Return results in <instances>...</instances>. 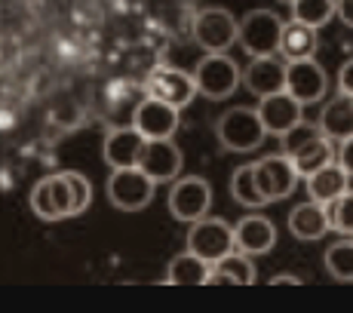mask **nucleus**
Returning a JSON list of instances; mask_svg holds the SVG:
<instances>
[{"mask_svg": "<svg viewBox=\"0 0 353 313\" xmlns=\"http://www.w3.org/2000/svg\"><path fill=\"white\" fill-rule=\"evenodd\" d=\"M283 139V154L292 160L298 179H307L310 172L323 169L325 163L335 160V151H332V139H325L323 129L314 123H304L298 120L292 129L280 135Z\"/></svg>", "mask_w": 353, "mask_h": 313, "instance_id": "f257e3e1", "label": "nucleus"}, {"mask_svg": "<svg viewBox=\"0 0 353 313\" xmlns=\"http://www.w3.org/2000/svg\"><path fill=\"white\" fill-rule=\"evenodd\" d=\"M240 80H243L240 65H236L228 52H206V56L196 62V71H194L196 92L212 101L230 99V95L236 92V86H240Z\"/></svg>", "mask_w": 353, "mask_h": 313, "instance_id": "f03ea898", "label": "nucleus"}, {"mask_svg": "<svg viewBox=\"0 0 353 313\" xmlns=\"http://www.w3.org/2000/svg\"><path fill=\"white\" fill-rule=\"evenodd\" d=\"M215 135H219L221 148L234 154H249L255 148L264 145V126L255 108H230L228 114H221V120L215 123Z\"/></svg>", "mask_w": 353, "mask_h": 313, "instance_id": "7ed1b4c3", "label": "nucleus"}, {"mask_svg": "<svg viewBox=\"0 0 353 313\" xmlns=\"http://www.w3.org/2000/svg\"><path fill=\"white\" fill-rule=\"evenodd\" d=\"M283 19L274 10H252L243 22H236V43L249 56H276L280 52Z\"/></svg>", "mask_w": 353, "mask_h": 313, "instance_id": "20e7f679", "label": "nucleus"}, {"mask_svg": "<svg viewBox=\"0 0 353 313\" xmlns=\"http://www.w3.org/2000/svg\"><path fill=\"white\" fill-rule=\"evenodd\" d=\"M154 188H157V181L148 179L139 166H120L108 179V200L120 212H141L154 200Z\"/></svg>", "mask_w": 353, "mask_h": 313, "instance_id": "39448f33", "label": "nucleus"}, {"mask_svg": "<svg viewBox=\"0 0 353 313\" xmlns=\"http://www.w3.org/2000/svg\"><path fill=\"white\" fill-rule=\"evenodd\" d=\"M188 252H194L196 258H203V261H209V264L221 261L228 252H234V228L221 219L203 215V219L191 221V230H188Z\"/></svg>", "mask_w": 353, "mask_h": 313, "instance_id": "423d86ee", "label": "nucleus"}, {"mask_svg": "<svg viewBox=\"0 0 353 313\" xmlns=\"http://www.w3.org/2000/svg\"><path fill=\"white\" fill-rule=\"evenodd\" d=\"M191 34L194 43L206 52H228L236 43V19L221 6H209L194 16Z\"/></svg>", "mask_w": 353, "mask_h": 313, "instance_id": "0eeeda50", "label": "nucleus"}, {"mask_svg": "<svg viewBox=\"0 0 353 313\" xmlns=\"http://www.w3.org/2000/svg\"><path fill=\"white\" fill-rule=\"evenodd\" d=\"M212 206V188L206 179L200 175H185V179H175L169 188V212L179 221H196L209 212Z\"/></svg>", "mask_w": 353, "mask_h": 313, "instance_id": "6e6552de", "label": "nucleus"}, {"mask_svg": "<svg viewBox=\"0 0 353 313\" xmlns=\"http://www.w3.org/2000/svg\"><path fill=\"white\" fill-rule=\"evenodd\" d=\"M31 209L37 219L43 221H65L74 215V200H71V185L68 175L56 172L40 179L31 190Z\"/></svg>", "mask_w": 353, "mask_h": 313, "instance_id": "1a4fd4ad", "label": "nucleus"}, {"mask_svg": "<svg viewBox=\"0 0 353 313\" xmlns=\"http://www.w3.org/2000/svg\"><path fill=\"white\" fill-rule=\"evenodd\" d=\"M252 166H255V185L268 203L292 196V190L298 185V172L286 154H268Z\"/></svg>", "mask_w": 353, "mask_h": 313, "instance_id": "9d476101", "label": "nucleus"}, {"mask_svg": "<svg viewBox=\"0 0 353 313\" xmlns=\"http://www.w3.org/2000/svg\"><path fill=\"white\" fill-rule=\"evenodd\" d=\"M286 92L301 105H316L329 92V77L316 59H295L286 62Z\"/></svg>", "mask_w": 353, "mask_h": 313, "instance_id": "9b49d317", "label": "nucleus"}, {"mask_svg": "<svg viewBox=\"0 0 353 313\" xmlns=\"http://www.w3.org/2000/svg\"><path fill=\"white\" fill-rule=\"evenodd\" d=\"M181 163H185L181 160V148L175 145L172 139H148L135 166H139L148 179H154L160 185V181H175L179 179Z\"/></svg>", "mask_w": 353, "mask_h": 313, "instance_id": "f8f14e48", "label": "nucleus"}, {"mask_svg": "<svg viewBox=\"0 0 353 313\" xmlns=\"http://www.w3.org/2000/svg\"><path fill=\"white\" fill-rule=\"evenodd\" d=\"M148 95L181 111L185 105H191L196 95L194 74H185L181 68H154L151 77H148Z\"/></svg>", "mask_w": 353, "mask_h": 313, "instance_id": "ddd939ff", "label": "nucleus"}, {"mask_svg": "<svg viewBox=\"0 0 353 313\" xmlns=\"http://www.w3.org/2000/svg\"><path fill=\"white\" fill-rule=\"evenodd\" d=\"M132 126L145 139H172L179 129V108L166 105L160 99H141L132 111Z\"/></svg>", "mask_w": 353, "mask_h": 313, "instance_id": "4468645a", "label": "nucleus"}, {"mask_svg": "<svg viewBox=\"0 0 353 313\" xmlns=\"http://www.w3.org/2000/svg\"><path fill=\"white\" fill-rule=\"evenodd\" d=\"M301 101H295L286 90H280V92H270V95H261L258 99V117H261V126H264V132L268 135H283L286 129H292L298 123V120H304L301 117Z\"/></svg>", "mask_w": 353, "mask_h": 313, "instance_id": "2eb2a0df", "label": "nucleus"}, {"mask_svg": "<svg viewBox=\"0 0 353 313\" xmlns=\"http://www.w3.org/2000/svg\"><path fill=\"white\" fill-rule=\"evenodd\" d=\"M243 83L252 95H270L286 90V59L276 52V56H255L252 62L246 65V74H243Z\"/></svg>", "mask_w": 353, "mask_h": 313, "instance_id": "dca6fc26", "label": "nucleus"}, {"mask_svg": "<svg viewBox=\"0 0 353 313\" xmlns=\"http://www.w3.org/2000/svg\"><path fill=\"white\" fill-rule=\"evenodd\" d=\"M276 246V228L264 215H243L234 224V249L243 255H264Z\"/></svg>", "mask_w": 353, "mask_h": 313, "instance_id": "f3484780", "label": "nucleus"}, {"mask_svg": "<svg viewBox=\"0 0 353 313\" xmlns=\"http://www.w3.org/2000/svg\"><path fill=\"white\" fill-rule=\"evenodd\" d=\"M145 141L148 139L135 126H114L111 132H108V139H105V148H101L105 163L111 169L135 166V163H139L141 148H145Z\"/></svg>", "mask_w": 353, "mask_h": 313, "instance_id": "a211bd4d", "label": "nucleus"}, {"mask_svg": "<svg viewBox=\"0 0 353 313\" xmlns=\"http://www.w3.org/2000/svg\"><path fill=\"white\" fill-rule=\"evenodd\" d=\"M289 230H292V236H298V240H304V243L325 236V230H332L325 203H316V200L298 203L289 212Z\"/></svg>", "mask_w": 353, "mask_h": 313, "instance_id": "6ab92c4d", "label": "nucleus"}, {"mask_svg": "<svg viewBox=\"0 0 353 313\" xmlns=\"http://www.w3.org/2000/svg\"><path fill=\"white\" fill-rule=\"evenodd\" d=\"M304 181H307V194H310V200L325 203V206H329V203L335 200V196H341L344 190L350 188V175L344 172L341 163H338V160L325 163L323 169L310 172Z\"/></svg>", "mask_w": 353, "mask_h": 313, "instance_id": "aec40b11", "label": "nucleus"}, {"mask_svg": "<svg viewBox=\"0 0 353 313\" xmlns=\"http://www.w3.org/2000/svg\"><path fill=\"white\" fill-rule=\"evenodd\" d=\"M316 50H320V40H316V28L304 22H283V34H280V56L286 62H295V59H314Z\"/></svg>", "mask_w": 353, "mask_h": 313, "instance_id": "412c9836", "label": "nucleus"}, {"mask_svg": "<svg viewBox=\"0 0 353 313\" xmlns=\"http://www.w3.org/2000/svg\"><path fill=\"white\" fill-rule=\"evenodd\" d=\"M320 129L325 139L344 141L353 135V95L338 92V99H332L320 114Z\"/></svg>", "mask_w": 353, "mask_h": 313, "instance_id": "4be33fe9", "label": "nucleus"}, {"mask_svg": "<svg viewBox=\"0 0 353 313\" xmlns=\"http://www.w3.org/2000/svg\"><path fill=\"white\" fill-rule=\"evenodd\" d=\"M209 283H240V285H252V283H255L252 255H243V252H228L221 261L212 264Z\"/></svg>", "mask_w": 353, "mask_h": 313, "instance_id": "5701e85b", "label": "nucleus"}, {"mask_svg": "<svg viewBox=\"0 0 353 313\" xmlns=\"http://www.w3.org/2000/svg\"><path fill=\"white\" fill-rule=\"evenodd\" d=\"M209 274H212V264L196 258L194 252H181V255H175L169 261L166 280L175 285H203L209 283Z\"/></svg>", "mask_w": 353, "mask_h": 313, "instance_id": "b1692460", "label": "nucleus"}, {"mask_svg": "<svg viewBox=\"0 0 353 313\" xmlns=\"http://www.w3.org/2000/svg\"><path fill=\"white\" fill-rule=\"evenodd\" d=\"M230 194L240 203L243 209H264L268 200L261 196V190L255 185V166L246 163V166H236L234 175H230Z\"/></svg>", "mask_w": 353, "mask_h": 313, "instance_id": "393cba45", "label": "nucleus"}, {"mask_svg": "<svg viewBox=\"0 0 353 313\" xmlns=\"http://www.w3.org/2000/svg\"><path fill=\"white\" fill-rule=\"evenodd\" d=\"M292 19L304 22L310 28H325L335 19V0H292Z\"/></svg>", "mask_w": 353, "mask_h": 313, "instance_id": "a878e982", "label": "nucleus"}, {"mask_svg": "<svg viewBox=\"0 0 353 313\" xmlns=\"http://www.w3.org/2000/svg\"><path fill=\"white\" fill-rule=\"evenodd\" d=\"M325 270L338 283H353V240H338L325 249Z\"/></svg>", "mask_w": 353, "mask_h": 313, "instance_id": "bb28decb", "label": "nucleus"}, {"mask_svg": "<svg viewBox=\"0 0 353 313\" xmlns=\"http://www.w3.org/2000/svg\"><path fill=\"white\" fill-rule=\"evenodd\" d=\"M329 228L338 230L341 236H353V190L347 188L341 196L329 203Z\"/></svg>", "mask_w": 353, "mask_h": 313, "instance_id": "cd10ccee", "label": "nucleus"}, {"mask_svg": "<svg viewBox=\"0 0 353 313\" xmlns=\"http://www.w3.org/2000/svg\"><path fill=\"white\" fill-rule=\"evenodd\" d=\"M68 185H71V200H74V215H83L92 203V185L83 172H65Z\"/></svg>", "mask_w": 353, "mask_h": 313, "instance_id": "c85d7f7f", "label": "nucleus"}, {"mask_svg": "<svg viewBox=\"0 0 353 313\" xmlns=\"http://www.w3.org/2000/svg\"><path fill=\"white\" fill-rule=\"evenodd\" d=\"M335 160L341 163V169L353 179V135H350V139H344V141H338V154H335Z\"/></svg>", "mask_w": 353, "mask_h": 313, "instance_id": "c756f323", "label": "nucleus"}, {"mask_svg": "<svg viewBox=\"0 0 353 313\" xmlns=\"http://www.w3.org/2000/svg\"><path fill=\"white\" fill-rule=\"evenodd\" d=\"M338 92L353 95V59H347V62L338 68Z\"/></svg>", "mask_w": 353, "mask_h": 313, "instance_id": "7c9ffc66", "label": "nucleus"}, {"mask_svg": "<svg viewBox=\"0 0 353 313\" xmlns=\"http://www.w3.org/2000/svg\"><path fill=\"white\" fill-rule=\"evenodd\" d=\"M335 19H341L347 28H353V0H335Z\"/></svg>", "mask_w": 353, "mask_h": 313, "instance_id": "2f4dec72", "label": "nucleus"}, {"mask_svg": "<svg viewBox=\"0 0 353 313\" xmlns=\"http://www.w3.org/2000/svg\"><path fill=\"white\" fill-rule=\"evenodd\" d=\"M283 283H301V280H298V276L295 274H280V276H270V285H283Z\"/></svg>", "mask_w": 353, "mask_h": 313, "instance_id": "473e14b6", "label": "nucleus"}, {"mask_svg": "<svg viewBox=\"0 0 353 313\" xmlns=\"http://www.w3.org/2000/svg\"><path fill=\"white\" fill-rule=\"evenodd\" d=\"M280 3H292V0H280Z\"/></svg>", "mask_w": 353, "mask_h": 313, "instance_id": "72a5a7b5", "label": "nucleus"}]
</instances>
